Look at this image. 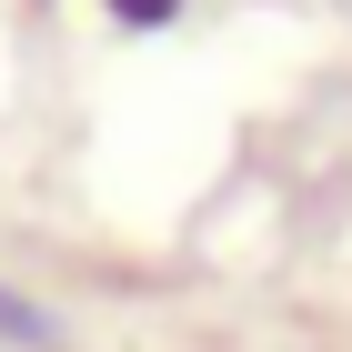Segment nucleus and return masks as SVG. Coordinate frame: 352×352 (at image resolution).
Here are the masks:
<instances>
[{
  "label": "nucleus",
  "mask_w": 352,
  "mask_h": 352,
  "mask_svg": "<svg viewBox=\"0 0 352 352\" xmlns=\"http://www.w3.org/2000/svg\"><path fill=\"white\" fill-rule=\"evenodd\" d=\"M0 342H10V352H60V322L41 312V302H21L10 282H0Z\"/></svg>",
  "instance_id": "nucleus-1"
}]
</instances>
